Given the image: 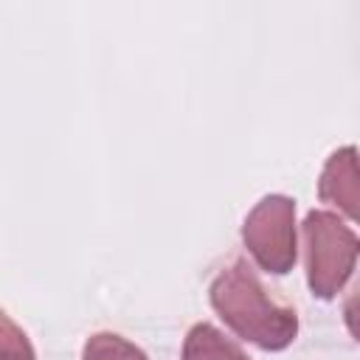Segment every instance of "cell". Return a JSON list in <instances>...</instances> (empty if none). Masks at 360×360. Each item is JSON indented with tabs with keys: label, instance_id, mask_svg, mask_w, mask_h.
Segmentation results:
<instances>
[{
	"label": "cell",
	"instance_id": "cell-1",
	"mask_svg": "<svg viewBox=\"0 0 360 360\" xmlns=\"http://www.w3.org/2000/svg\"><path fill=\"white\" fill-rule=\"evenodd\" d=\"M208 301L228 329L264 352H281L298 335L295 309L276 301L245 259L228 262L214 276Z\"/></svg>",
	"mask_w": 360,
	"mask_h": 360
},
{
	"label": "cell",
	"instance_id": "cell-2",
	"mask_svg": "<svg viewBox=\"0 0 360 360\" xmlns=\"http://www.w3.org/2000/svg\"><path fill=\"white\" fill-rule=\"evenodd\" d=\"M301 236H304L307 284L315 298L332 301L354 273L357 248H360L357 233L338 214L315 208L304 217Z\"/></svg>",
	"mask_w": 360,
	"mask_h": 360
},
{
	"label": "cell",
	"instance_id": "cell-3",
	"mask_svg": "<svg viewBox=\"0 0 360 360\" xmlns=\"http://www.w3.org/2000/svg\"><path fill=\"white\" fill-rule=\"evenodd\" d=\"M242 242L264 273H290L298 259L295 200L287 194H264L242 222Z\"/></svg>",
	"mask_w": 360,
	"mask_h": 360
},
{
	"label": "cell",
	"instance_id": "cell-4",
	"mask_svg": "<svg viewBox=\"0 0 360 360\" xmlns=\"http://www.w3.org/2000/svg\"><path fill=\"white\" fill-rule=\"evenodd\" d=\"M318 197L338 205L346 217H357V149L343 146L332 152L323 163L318 180Z\"/></svg>",
	"mask_w": 360,
	"mask_h": 360
},
{
	"label": "cell",
	"instance_id": "cell-5",
	"mask_svg": "<svg viewBox=\"0 0 360 360\" xmlns=\"http://www.w3.org/2000/svg\"><path fill=\"white\" fill-rule=\"evenodd\" d=\"M183 360H250L239 343L208 321L194 323L183 340Z\"/></svg>",
	"mask_w": 360,
	"mask_h": 360
},
{
	"label": "cell",
	"instance_id": "cell-6",
	"mask_svg": "<svg viewBox=\"0 0 360 360\" xmlns=\"http://www.w3.org/2000/svg\"><path fill=\"white\" fill-rule=\"evenodd\" d=\"M82 360H149L141 346L115 335V332H93L84 340Z\"/></svg>",
	"mask_w": 360,
	"mask_h": 360
},
{
	"label": "cell",
	"instance_id": "cell-7",
	"mask_svg": "<svg viewBox=\"0 0 360 360\" xmlns=\"http://www.w3.org/2000/svg\"><path fill=\"white\" fill-rule=\"evenodd\" d=\"M0 360H37L28 335L11 321L6 309H0Z\"/></svg>",
	"mask_w": 360,
	"mask_h": 360
}]
</instances>
